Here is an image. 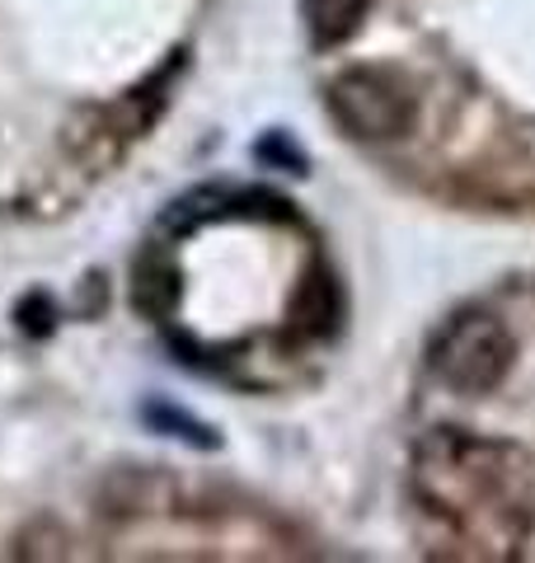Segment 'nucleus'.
<instances>
[{
    "mask_svg": "<svg viewBox=\"0 0 535 563\" xmlns=\"http://www.w3.org/2000/svg\"><path fill=\"white\" fill-rule=\"evenodd\" d=\"M433 550L456 559H512L535 536V461L498 437L427 432L408 470Z\"/></svg>",
    "mask_w": 535,
    "mask_h": 563,
    "instance_id": "f257e3e1",
    "label": "nucleus"
},
{
    "mask_svg": "<svg viewBox=\"0 0 535 563\" xmlns=\"http://www.w3.org/2000/svg\"><path fill=\"white\" fill-rule=\"evenodd\" d=\"M329 113L357 141H400L418 122V95L395 66H352L329 80Z\"/></svg>",
    "mask_w": 535,
    "mask_h": 563,
    "instance_id": "f03ea898",
    "label": "nucleus"
},
{
    "mask_svg": "<svg viewBox=\"0 0 535 563\" xmlns=\"http://www.w3.org/2000/svg\"><path fill=\"white\" fill-rule=\"evenodd\" d=\"M516 343L507 324L489 310H460L433 339V372L456 395H493L507 380Z\"/></svg>",
    "mask_w": 535,
    "mask_h": 563,
    "instance_id": "7ed1b4c3",
    "label": "nucleus"
},
{
    "mask_svg": "<svg viewBox=\"0 0 535 563\" xmlns=\"http://www.w3.org/2000/svg\"><path fill=\"white\" fill-rule=\"evenodd\" d=\"M376 0H301V14H306V33L315 47H338L348 43L357 29L367 24V14Z\"/></svg>",
    "mask_w": 535,
    "mask_h": 563,
    "instance_id": "20e7f679",
    "label": "nucleus"
},
{
    "mask_svg": "<svg viewBox=\"0 0 535 563\" xmlns=\"http://www.w3.org/2000/svg\"><path fill=\"white\" fill-rule=\"evenodd\" d=\"M334 324H338V287L325 268H315L306 282H301V291L292 301V329L301 339H325Z\"/></svg>",
    "mask_w": 535,
    "mask_h": 563,
    "instance_id": "39448f33",
    "label": "nucleus"
},
{
    "mask_svg": "<svg viewBox=\"0 0 535 563\" xmlns=\"http://www.w3.org/2000/svg\"><path fill=\"white\" fill-rule=\"evenodd\" d=\"M132 301L141 314H151V320H165L178 301V273L170 268L165 254H141L137 263V277H132Z\"/></svg>",
    "mask_w": 535,
    "mask_h": 563,
    "instance_id": "423d86ee",
    "label": "nucleus"
},
{
    "mask_svg": "<svg viewBox=\"0 0 535 563\" xmlns=\"http://www.w3.org/2000/svg\"><path fill=\"white\" fill-rule=\"evenodd\" d=\"M20 324H24V333H33V339L52 333V324H57V310H52V301H47L43 291H33L29 301L20 306Z\"/></svg>",
    "mask_w": 535,
    "mask_h": 563,
    "instance_id": "0eeeda50",
    "label": "nucleus"
},
{
    "mask_svg": "<svg viewBox=\"0 0 535 563\" xmlns=\"http://www.w3.org/2000/svg\"><path fill=\"white\" fill-rule=\"evenodd\" d=\"M146 418H151V422H170V428H184V437H188L193 446H211L207 428H198V422H193V418H184L178 409H170V404H165V409H160V404H151V409H146Z\"/></svg>",
    "mask_w": 535,
    "mask_h": 563,
    "instance_id": "6e6552de",
    "label": "nucleus"
}]
</instances>
